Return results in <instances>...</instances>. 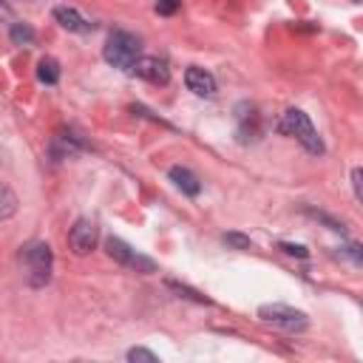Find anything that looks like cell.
<instances>
[{
	"label": "cell",
	"instance_id": "1",
	"mask_svg": "<svg viewBox=\"0 0 363 363\" xmlns=\"http://www.w3.org/2000/svg\"><path fill=\"white\" fill-rule=\"evenodd\" d=\"M20 261L26 267V281L28 286L40 289L51 281V264H54V252L45 241H31L20 250Z\"/></svg>",
	"mask_w": 363,
	"mask_h": 363
},
{
	"label": "cell",
	"instance_id": "2",
	"mask_svg": "<svg viewBox=\"0 0 363 363\" xmlns=\"http://www.w3.org/2000/svg\"><path fill=\"white\" fill-rule=\"evenodd\" d=\"M105 62H111L113 68H125L130 71V65L136 62V57H142V40L125 28H116L108 34V43L102 48Z\"/></svg>",
	"mask_w": 363,
	"mask_h": 363
},
{
	"label": "cell",
	"instance_id": "3",
	"mask_svg": "<svg viewBox=\"0 0 363 363\" xmlns=\"http://www.w3.org/2000/svg\"><path fill=\"white\" fill-rule=\"evenodd\" d=\"M278 130L286 133V136H295V139H298L309 153H315V156H320V153L326 150V145H323V139L318 136L312 119H309L301 108H289V111L284 113V119L278 122Z\"/></svg>",
	"mask_w": 363,
	"mask_h": 363
},
{
	"label": "cell",
	"instance_id": "4",
	"mask_svg": "<svg viewBox=\"0 0 363 363\" xmlns=\"http://www.w3.org/2000/svg\"><path fill=\"white\" fill-rule=\"evenodd\" d=\"M258 318H261V323L284 329V332H303L309 326L306 312H301L295 306H286V303H261Z\"/></svg>",
	"mask_w": 363,
	"mask_h": 363
},
{
	"label": "cell",
	"instance_id": "5",
	"mask_svg": "<svg viewBox=\"0 0 363 363\" xmlns=\"http://www.w3.org/2000/svg\"><path fill=\"white\" fill-rule=\"evenodd\" d=\"M105 247H108V255H111L113 261H119L122 267H130V269H136V272H156V264H153L147 255L130 250L122 238H113V235H111V238L105 241Z\"/></svg>",
	"mask_w": 363,
	"mask_h": 363
},
{
	"label": "cell",
	"instance_id": "6",
	"mask_svg": "<svg viewBox=\"0 0 363 363\" xmlns=\"http://www.w3.org/2000/svg\"><path fill=\"white\" fill-rule=\"evenodd\" d=\"M99 241V227L91 218H77L68 230V247L74 255H88Z\"/></svg>",
	"mask_w": 363,
	"mask_h": 363
},
{
	"label": "cell",
	"instance_id": "7",
	"mask_svg": "<svg viewBox=\"0 0 363 363\" xmlns=\"http://www.w3.org/2000/svg\"><path fill=\"white\" fill-rule=\"evenodd\" d=\"M130 71L147 82H156V85H167L170 82V68L164 60L159 57H136V62L130 65Z\"/></svg>",
	"mask_w": 363,
	"mask_h": 363
},
{
	"label": "cell",
	"instance_id": "8",
	"mask_svg": "<svg viewBox=\"0 0 363 363\" xmlns=\"http://www.w3.org/2000/svg\"><path fill=\"white\" fill-rule=\"evenodd\" d=\"M54 20L65 28V31H77V34H88V31H94V23L88 20V17H82L74 6H54Z\"/></svg>",
	"mask_w": 363,
	"mask_h": 363
},
{
	"label": "cell",
	"instance_id": "9",
	"mask_svg": "<svg viewBox=\"0 0 363 363\" xmlns=\"http://www.w3.org/2000/svg\"><path fill=\"white\" fill-rule=\"evenodd\" d=\"M184 85H187V91H193L196 96H213V94H216V79H213V74L204 71V68H199V65H190V68L184 71Z\"/></svg>",
	"mask_w": 363,
	"mask_h": 363
},
{
	"label": "cell",
	"instance_id": "10",
	"mask_svg": "<svg viewBox=\"0 0 363 363\" xmlns=\"http://www.w3.org/2000/svg\"><path fill=\"white\" fill-rule=\"evenodd\" d=\"M167 176H170V182H173L184 196H199V193H201V182H199V176H196L193 170H187V167L173 164V167L167 170Z\"/></svg>",
	"mask_w": 363,
	"mask_h": 363
},
{
	"label": "cell",
	"instance_id": "11",
	"mask_svg": "<svg viewBox=\"0 0 363 363\" xmlns=\"http://www.w3.org/2000/svg\"><path fill=\"white\" fill-rule=\"evenodd\" d=\"M235 119H238V133L241 139H247V133H258V116H255V108L250 102H238L235 105Z\"/></svg>",
	"mask_w": 363,
	"mask_h": 363
},
{
	"label": "cell",
	"instance_id": "12",
	"mask_svg": "<svg viewBox=\"0 0 363 363\" xmlns=\"http://www.w3.org/2000/svg\"><path fill=\"white\" fill-rule=\"evenodd\" d=\"M37 79L45 85H57L60 82V62L54 57H43L37 62Z\"/></svg>",
	"mask_w": 363,
	"mask_h": 363
},
{
	"label": "cell",
	"instance_id": "13",
	"mask_svg": "<svg viewBox=\"0 0 363 363\" xmlns=\"http://www.w3.org/2000/svg\"><path fill=\"white\" fill-rule=\"evenodd\" d=\"M17 193L6 184V182H0V221H6V218H11L14 213H17Z\"/></svg>",
	"mask_w": 363,
	"mask_h": 363
},
{
	"label": "cell",
	"instance_id": "14",
	"mask_svg": "<svg viewBox=\"0 0 363 363\" xmlns=\"http://www.w3.org/2000/svg\"><path fill=\"white\" fill-rule=\"evenodd\" d=\"M9 37H11L14 45H34V40H37V34H34V28L28 23H11Z\"/></svg>",
	"mask_w": 363,
	"mask_h": 363
},
{
	"label": "cell",
	"instance_id": "15",
	"mask_svg": "<svg viewBox=\"0 0 363 363\" xmlns=\"http://www.w3.org/2000/svg\"><path fill=\"white\" fill-rule=\"evenodd\" d=\"M167 284V289H173V292H179L182 298H190V301H196V303H210V298L207 295H201V292H196V289H190L187 284H179V281H164Z\"/></svg>",
	"mask_w": 363,
	"mask_h": 363
},
{
	"label": "cell",
	"instance_id": "16",
	"mask_svg": "<svg viewBox=\"0 0 363 363\" xmlns=\"http://www.w3.org/2000/svg\"><path fill=\"white\" fill-rule=\"evenodd\" d=\"M303 210H306V213H309L312 218L323 221V224H326L329 230H335V233H346V224H343V221H337V218H332L329 213H323V210H315V207H303Z\"/></svg>",
	"mask_w": 363,
	"mask_h": 363
},
{
	"label": "cell",
	"instance_id": "17",
	"mask_svg": "<svg viewBox=\"0 0 363 363\" xmlns=\"http://www.w3.org/2000/svg\"><path fill=\"white\" fill-rule=\"evenodd\" d=\"M335 255H343V258H349L354 267H360V264H363V247H360V244H354V241H352V244H343V247H337V252H335Z\"/></svg>",
	"mask_w": 363,
	"mask_h": 363
},
{
	"label": "cell",
	"instance_id": "18",
	"mask_svg": "<svg viewBox=\"0 0 363 363\" xmlns=\"http://www.w3.org/2000/svg\"><path fill=\"white\" fill-rule=\"evenodd\" d=\"M221 241L230 250H250V235H244V233H224Z\"/></svg>",
	"mask_w": 363,
	"mask_h": 363
},
{
	"label": "cell",
	"instance_id": "19",
	"mask_svg": "<svg viewBox=\"0 0 363 363\" xmlns=\"http://www.w3.org/2000/svg\"><path fill=\"white\" fill-rule=\"evenodd\" d=\"M128 360H145V363H159V357L150 352V349H142V346H133V349H128Z\"/></svg>",
	"mask_w": 363,
	"mask_h": 363
},
{
	"label": "cell",
	"instance_id": "20",
	"mask_svg": "<svg viewBox=\"0 0 363 363\" xmlns=\"http://www.w3.org/2000/svg\"><path fill=\"white\" fill-rule=\"evenodd\" d=\"M179 6H182V0H156V14L170 17V14L179 11Z\"/></svg>",
	"mask_w": 363,
	"mask_h": 363
},
{
	"label": "cell",
	"instance_id": "21",
	"mask_svg": "<svg viewBox=\"0 0 363 363\" xmlns=\"http://www.w3.org/2000/svg\"><path fill=\"white\" fill-rule=\"evenodd\" d=\"M278 247H281L286 255H295V258H306V255H309V250H306L303 244H289V241H281Z\"/></svg>",
	"mask_w": 363,
	"mask_h": 363
},
{
	"label": "cell",
	"instance_id": "22",
	"mask_svg": "<svg viewBox=\"0 0 363 363\" xmlns=\"http://www.w3.org/2000/svg\"><path fill=\"white\" fill-rule=\"evenodd\" d=\"M360 179H363V173H360V167H354V170H352V190H354V199H357V201L363 199V190H360Z\"/></svg>",
	"mask_w": 363,
	"mask_h": 363
},
{
	"label": "cell",
	"instance_id": "23",
	"mask_svg": "<svg viewBox=\"0 0 363 363\" xmlns=\"http://www.w3.org/2000/svg\"><path fill=\"white\" fill-rule=\"evenodd\" d=\"M0 20H14V11H11V6L6 0H0Z\"/></svg>",
	"mask_w": 363,
	"mask_h": 363
},
{
	"label": "cell",
	"instance_id": "24",
	"mask_svg": "<svg viewBox=\"0 0 363 363\" xmlns=\"http://www.w3.org/2000/svg\"><path fill=\"white\" fill-rule=\"evenodd\" d=\"M352 3H360V0H352Z\"/></svg>",
	"mask_w": 363,
	"mask_h": 363
}]
</instances>
